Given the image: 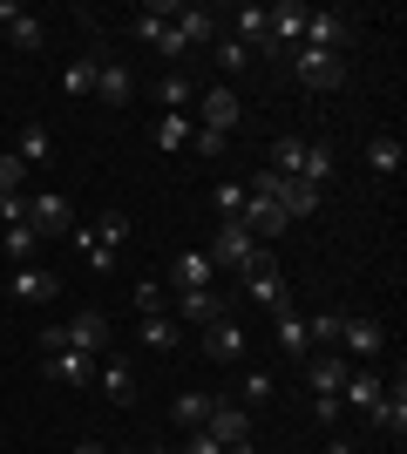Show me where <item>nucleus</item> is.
I'll use <instances>...</instances> for the list:
<instances>
[{
  "instance_id": "14",
  "label": "nucleus",
  "mask_w": 407,
  "mask_h": 454,
  "mask_svg": "<svg viewBox=\"0 0 407 454\" xmlns=\"http://www.w3.org/2000/svg\"><path fill=\"white\" fill-rule=\"evenodd\" d=\"M170 285H176V292H211V285H217V265L204 258V245L176 251V265H170Z\"/></svg>"
},
{
  "instance_id": "21",
  "label": "nucleus",
  "mask_w": 407,
  "mask_h": 454,
  "mask_svg": "<svg viewBox=\"0 0 407 454\" xmlns=\"http://www.w3.org/2000/svg\"><path fill=\"white\" fill-rule=\"evenodd\" d=\"M306 387L312 394H340V380H347V360H340V346H326V353H306Z\"/></svg>"
},
{
  "instance_id": "37",
  "label": "nucleus",
  "mask_w": 407,
  "mask_h": 454,
  "mask_svg": "<svg viewBox=\"0 0 407 454\" xmlns=\"http://www.w3.org/2000/svg\"><path fill=\"white\" fill-rule=\"evenodd\" d=\"M129 299H136V312H143V319H150V312H170V285H156V278H143V285H136V292H129Z\"/></svg>"
},
{
  "instance_id": "22",
  "label": "nucleus",
  "mask_w": 407,
  "mask_h": 454,
  "mask_svg": "<svg viewBox=\"0 0 407 454\" xmlns=\"http://www.w3.org/2000/svg\"><path fill=\"white\" fill-rule=\"evenodd\" d=\"M373 427H380V434H387V441H401L407 434V387H401V380H394V387H387V394H380V400H373Z\"/></svg>"
},
{
  "instance_id": "32",
  "label": "nucleus",
  "mask_w": 407,
  "mask_h": 454,
  "mask_svg": "<svg viewBox=\"0 0 407 454\" xmlns=\"http://www.w3.org/2000/svg\"><path fill=\"white\" fill-rule=\"evenodd\" d=\"M211 55H217V68H224V75H245V68H252V48H245L238 35H217Z\"/></svg>"
},
{
  "instance_id": "47",
  "label": "nucleus",
  "mask_w": 407,
  "mask_h": 454,
  "mask_svg": "<svg viewBox=\"0 0 407 454\" xmlns=\"http://www.w3.org/2000/svg\"><path fill=\"white\" fill-rule=\"evenodd\" d=\"M75 454H109V448H102V441H75Z\"/></svg>"
},
{
  "instance_id": "10",
  "label": "nucleus",
  "mask_w": 407,
  "mask_h": 454,
  "mask_svg": "<svg viewBox=\"0 0 407 454\" xmlns=\"http://www.w3.org/2000/svg\"><path fill=\"white\" fill-rule=\"evenodd\" d=\"M197 340H204V360H211V366H238L245 353H252V340H245V325H238V319H217V325H204Z\"/></svg>"
},
{
  "instance_id": "29",
  "label": "nucleus",
  "mask_w": 407,
  "mask_h": 454,
  "mask_svg": "<svg viewBox=\"0 0 407 454\" xmlns=\"http://www.w3.org/2000/svg\"><path fill=\"white\" fill-rule=\"evenodd\" d=\"M96 68H102V55H75L61 68V95H96Z\"/></svg>"
},
{
  "instance_id": "39",
  "label": "nucleus",
  "mask_w": 407,
  "mask_h": 454,
  "mask_svg": "<svg viewBox=\"0 0 407 454\" xmlns=\"http://www.w3.org/2000/svg\"><path fill=\"white\" fill-rule=\"evenodd\" d=\"M211 400L217 394H176V420H184V427H204V420H211Z\"/></svg>"
},
{
  "instance_id": "18",
  "label": "nucleus",
  "mask_w": 407,
  "mask_h": 454,
  "mask_svg": "<svg viewBox=\"0 0 407 454\" xmlns=\"http://www.w3.org/2000/svg\"><path fill=\"white\" fill-rule=\"evenodd\" d=\"M150 95L163 102V115H191V109H197V82L184 75V68H170V75H156V82H150Z\"/></svg>"
},
{
  "instance_id": "17",
  "label": "nucleus",
  "mask_w": 407,
  "mask_h": 454,
  "mask_svg": "<svg viewBox=\"0 0 407 454\" xmlns=\"http://www.w3.org/2000/svg\"><path fill=\"white\" fill-rule=\"evenodd\" d=\"M7 292H14L20 305H48V299L61 292V278H55L48 265H14V285H7Z\"/></svg>"
},
{
  "instance_id": "48",
  "label": "nucleus",
  "mask_w": 407,
  "mask_h": 454,
  "mask_svg": "<svg viewBox=\"0 0 407 454\" xmlns=\"http://www.w3.org/2000/svg\"><path fill=\"white\" fill-rule=\"evenodd\" d=\"M129 454H156V448H129Z\"/></svg>"
},
{
  "instance_id": "12",
  "label": "nucleus",
  "mask_w": 407,
  "mask_h": 454,
  "mask_svg": "<svg viewBox=\"0 0 407 454\" xmlns=\"http://www.w3.org/2000/svg\"><path fill=\"white\" fill-rule=\"evenodd\" d=\"M347 41H353V27L340 14H326V7H312L306 14V41L299 48H319V55H347Z\"/></svg>"
},
{
  "instance_id": "24",
  "label": "nucleus",
  "mask_w": 407,
  "mask_h": 454,
  "mask_svg": "<svg viewBox=\"0 0 407 454\" xmlns=\"http://www.w3.org/2000/svg\"><path fill=\"white\" fill-rule=\"evenodd\" d=\"M0 27H7V41H14V48H27V55L48 41V27H41L27 7H14V0H0Z\"/></svg>"
},
{
  "instance_id": "44",
  "label": "nucleus",
  "mask_w": 407,
  "mask_h": 454,
  "mask_svg": "<svg viewBox=\"0 0 407 454\" xmlns=\"http://www.w3.org/2000/svg\"><path fill=\"white\" fill-rule=\"evenodd\" d=\"M340 414H347L340 394H312V420H319V427H340Z\"/></svg>"
},
{
  "instance_id": "3",
  "label": "nucleus",
  "mask_w": 407,
  "mask_h": 454,
  "mask_svg": "<svg viewBox=\"0 0 407 454\" xmlns=\"http://www.w3.org/2000/svg\"><path fill=\"white\" fill-rule=\"evenodd\" d=\"M286 68L306 89H347V55H319V48H286Z\"/></svg>"
},
{
  "instance_id": "20",
  "label": "nucleus",
  "mask_w": 407,
  "mask_h": 454,
  "mask_svg": "<svg viewBox=\"0 0 407 454\" xmlns=\"http://www.w3.org/2000/svg\"><path fill=\"white\" fill-rule=\"evenodd\" d=\"M170 27H176V35H184V41H191V48H211V41L224 35L211 7H170Z\"/></svg>"
},
{
  "instance_id": "38",
  "label": "nucleus",
  "mask_w": 407,
  "mask_h": 454,
  "mask_svg": "<svg viewBox=\"0 0 407 454\" xmlns=\"http://www.w3.org/2000/svg\"><path fill=\"white\" fill-rule=\"evenodd\" d=\"M211 204H217V217H245L252 190H245V184H217V190H211Z\"/></svg>"
},
{
  "instance_id": "13",
  "label": "nucleus",
  "mask_w": 407,
  "mask_h": 454,
  "mask_svg": "<svg viewBox=\"0 0 407 454\" xmlns=\"http://www.w3.org/2000/svg\"><path fill=\"white\" fill-rule=\"evenodd\" d=\"M387 394V380L373 373V366H347V380H340V407H353V414H373V400Z\"/></svg>"
},
{
  "instance_id": "15",
  "label": "nucleus",
  "mask_w": 407,
  "mask_h": 454,
  "mask_svg": "<svg viewBox=\"0 0 407 454\" xmlns=\"http://www.w3.org/2000/svg\"><path fill=\"white\" fill-rule=\"evenodd\" d=\"M204 434H217L224 448H238V441H252V414H245L238 400H211V420H204Z\"/></svg>"
},
{
  "instance_id": "35",
  "label": "nucleus",
  "mask_w": 407,
  "mask_h": 454,
  "mask_svg": "<svg viewBox=\"0 0 407 454\" xmlns=\"http://www.w3.org/2000/svg\"><path fill=\"white\" fill-rule=\"evenodd\" d=\"M271 394H278V380H271L265 366H245V387H238V407H245V414H252L258 400H271Z\"/></svg>"
},
{
  "instance_id": "7",
  "label": "nucleus",
  "mask_w": 407,
  "mask_h": 454,
  "mask_svg": "<svg viewBox=\"0 0 407 454\" xmlns=\"http://www.w3.org/2000/svg\"><path fill=\"white\" fill-rule=\"evenodd\" d=\"M197 129H217V136H231L238 129V89L231 82H217V89H197V115H191Z\"/></svg>"
},
{
  "instance_id": "8",
  "label": "nucleus",
  "mask_w": 407,
  "mask_h": 454,
  "mask_svg": "<svg viewBox=\"0 0 407 454\" xmlns=\"http://www.w3.org/2000/svg\"><path fill=\"white\" fill-rule=\"evenodd\" d=\"M306 14H312L306 0H271V7H265V35H271V48H278V55L306 41Z\"/></svg>"
},
{
  "instance_id": "11",
  "label": "nucleus",
  "mask_w": 407,
  "mask_h": 454,
  "mask_svg": "<svg viewBox=\"0 0 407 454\" xmlns=\"http://www.w3.org/2000/svg\"><path fill=\"white\" fill-rule=\"evenodd\" d=\"M170 319L176 325H197V333H204V325H217V319H231V312H224V292H176V305H170Z\"/></svg>"
},
{
  "instance_id": "45",
  "label": "nucleus",
  "mask_w": 407,
  "mask_h": 454,
  "mask_svg": "<svg viewBox=\"0 0 407 454\" xmlns=\"http://www.w3.org/2000/svg\"><path fill=\"white\" fill-rule=\"evenodd\" d=\"M0 224H27V197H20V190H14V197H0Z\"/></svg>"
},
{
  "instance_id": "34",
  "label": "nucleus",
  "mask_w": 407,
  "mask_h": 454,
  "mask_svg": "<svg viewBox=\"0 0 407 454\" xmlns=\"http://www.w3.org/2000/svg\"><path fill=\"white\" fill-rule=\"evenodd\" d=\"M136 333H143V346H156V353H170V346H176V333H184V325H176L170 312H150V319L136 325Z\"/></svg>"
},
{
  "instance_id": "23",
  "label": "nucleus",
  "mask_w": 407,
  "mask_h": 454,
  "mask_svg": "<svg viewBox=\"0 0 407 454\" xmlns=\"http://www.w3.org/2000/svg\"><path fill=\"white\" fill-rule=\"evenodd\" d=\"M14 156H20V170H27V176L48 170V156H55V136H48V122H27V129L14 136Z\"/></svg>"
},
{
  "instance_id": "19",
  "label": "nucleus",
  "mask_w": 407,
  "mask_h": 454,
  "mask_svg": "<svg viewBox=\"0 0 407 454\" xmlns=\"http://www.w3.org/2000/svg\"><path fill=\"white\" fill-rule=\"evenodd\" d=\"M271 325H278V346H286V360H306L312 353V340H306V312L299 305H271Z\"/></svg>"
},
{
  "instance_id": "5",
  "label": "nucleus",
  "mask_w": 407,
  "mask_h": 454,
  "mask_svg": "<svg viewBox=\"0 0 407 454\" xmlns=\"http://www.w3.org/2000/svg\"><path fill=\"white\" fill-rule=\"evenodd\" d=\"M340 353H353V360H380V353H387V325L373 319V312L340 319Z\"/></svg>"
},
{
  "instance_id": "16",
  "label": "nucleus",
  "mask_w": 407,
  "mask_h": 454,
  "mask_svg": "<svg viewBox=\"0 0 407 454\" xmlns=\"http://www.w3.org/2000/svg\"><path fill=\"white\" fill-rule=\"evenodd\" d=\"M96 102H109V109H129V102H136V68H122V61H102V68H96Z\"/></svg>"
},
{
  "instance_id": "28",
  "label": "nucleus",
  "mask_w": 407,
  "mask_h": 454,
  "mask_svg": "<svg viewBox=\"0 0 407 454\" xmlns=\"http://www.w3.org/2000/svg\"><path fill=\"white\" fill-rule=\"evenodd\" d=\"M299 184H333V143L326 136H306V163H299Z\"/></svg>"
},
{
  "instance_id": "33",
  "label": "nucleus",
  "mask_w": 407,
  "mask_h": 454,
  "mask_svg": "<svg viewBox=\"0 0 407 454\" xmlns=\"http://www.w3.org/2000/svg\"><path fill=\"white\" fill-rule=\"evenodd\" d=\"M0 245H7V258H14V265H35L41 231H35V224H7V238H0Z\"/></svg>"
},
{
  "instance_id": "43",
  "label": "nucleus",
  "mask_w": 407,
  "mask_h": 454,
  "mask_svg": "<svg viewBox=\"0 0 407 454\" xmlns=\"http://www.w3.org/2000/svg\"><path fill=\"white\" fill-rule=\"evenodd\" d=\"M176 454H224V441L204 434V427H184V448H176Z\"/></svg>"
},
{
  "instance_id": "25",
  "label": "nucleus",
  "mask_w": 407,
  "mask_h": 454,
  "mask_svg": "<svg viewBox=\"0 0 407 454\" xmlns=\"http://www.w3.org/2000/svg\"><path fill=\"white\" fill-rule=\"evenodd\" d=\"M96 387H102L109 400H116V407H129V400H136V373H129V360L102 353V360H96Z\"/></svg>"
},
{
  "instance_id": "40",
  "label": "nucleus",
  "mask_w": 407,
  "mask_h": 454,
  "mask_svg": "<svg viewBox=\"0 0 407 454\" xmlns=\"http://www.w3.org/2000/svg\"><path fill=\"white\" fill-rule=\"evenodd\" d=\"M191 150L204 156V163H217V156L231 150V136H217V129H191Z\"/></svg>"
},
{
  "instance_id": "30",
  "label": "nucleus",
  "mask_w": 407,
  "mask_h": 454,
  "mask_svg": "<svg viewBox=\"0 0 407 454\" xmlns=\"http://www.w3.org/2000/svg\"><path fill=\"white\" fill-rule=\"evenodd\" d=\"M191 129H197L191 115H163V122H156V150H163V156L191 150Z\"/></svg>"
},
{
  "instance_id": "41",
  "label": "nucleus",
  "mask_w": 407,
  "mask_h": 454,
  "mask_svg": "<svg viewBox=\"0 0 407 454\" xmlns=\"http://www.w3.org/2000/svg\"><path fill=\"white\" fill-rule=\"evenodd\" d=\"M96 238H102V245H116V251H122V238H129V217H122V210H102Z\"/></svg>"
},
{
  "instance_id": "36",
  "label": "nucleus",
  "mask_w": 407,
  "mask_h": 454,
  "mask_svg": "<svg viewBox=\"0 0 407 454\" xmlns=\"http://www.w3.org/2000/svg\"><path fill=\"white\" fill-rule=\"evenodd\" d=\"M306 340H312V353H326V346H340V312H326V305H319V312L306 319Z\"/></svg>"
},
{
  "instance_id": "1",
  "label": "nucleus",
  "mask_w": 407,
  "mask_h": 454,
  "mask_svg": "<svg viewBox=\"0 0 407 454\" xmlns=\"http://www.w3.org/2000/svg\"><path fill=\"white\" fill-rule=\"evenodd\" d=\"M41 373L55 380V387H68V394L96 387V360H89V353H75V346L61 340V325H48V333H41Z\"/></svg>"
},
{
  "instance_id": "42",
  "label": "nucleus",
  "mask_w": 407,
  "mask_h": 454,
  "mask_svg": "<svg viewBox=\"0 0 407 454\" xmlns=\"http://www.w3.org/2000/svg\"><path fill=\"white\" fill-rule=\"evenodd\" d=\"M20 184H27V170H20V156H14V150H0V197H14Z\"/></svg>"
},
{
  "instance_id": "26",
  "label": "nucleus",
  "mask_w": 407,
  "mask_h": 454,
  "mask_svg": "<svg viewBox=\"0 0 407 454\" xmlns=\"http://www.w3.org/2000/svg\"><path fill=\"white\" fill-rule=\"evenodd\" d=\"M68 245L82 251V265L96 271V278H109V271H116V245H102L96 224H75V231H68Z\"/></svg>"
},
{
  "instance_id": "46",
  "label": "nucleus",
  "mask_w": 407,
  "mask_h": 454,
  "mask_svg": "<svg viewBox=\"0 0 407 454\" xmlns=\"http://www.w3.org/2000/svg\"><path fill=\"white\" fill-rule=\"evenodd\" d=\"M319 454H360V448H353V441H326Z\"/></svg>"
},
{
  "instance_id": "2",
  "label": "nucleus",
  "mask_w": 407,
  "mask_h": 454,
  "mask_svg": "<svg viewBox=\"0 0 407 454\" xmlns=\"http://www.w3.org/2000/svg\"><path fill=\"white\" fill-rule=\"evenodd\" d=\"M238 292H245L252 305H265V312H271V305H286V271H278V258H271L265 245H258L252 265L238 271Z\"/></svg>"
},
{
  "instance_id": "4",
  "label": "nucleus",
  "mask_w": 407,
  "mask_h": 454,
  "mask_svg": "<svg viewBox=\"0 0 407 454\" xmlns=\"http://www.w3.org/2000/svg\"><path fill=\"white\" fill-rule=\"evenodd\" d=\"M204 258H211L217 271H245V265L258 258V238L238 224V217H224V224H217V238L204 245Z\"/></svg>"
},
{
  "instance_id": "6",
  "label": "nucleus",
  "mask_w": 407,
  "mask_h": 454,
  "mask_svg": "<svg viewBox=\"0 0 407 454\" xmlns=\"http://www.w3.org/2000/svg\"><path fill=\"white\" fill-rule=\"evenodd\" d=\"M61 340L75 346V353H89V360H102V353L116 346V333H109V319H102L96 305H89V312H68V325H61Z\"/></svg>"
},
{
  "instance_id": "9",
  "label": "nucleus",
  "mask_w": 407,
  "mask_h": 454,
  "mask_svg": "<svg viewBox=\"0 0 407 454\" xmlns=\"http://www.w3.org/2000/svg\"><path fill=\"white\" fill-rule=\"evenodd\" d=\"M27 224H35L41 238H68V231H75V210H68L61 190H35V197H27Z\"/></svg>"
},
{
  "instance_id": "27",
  "label": "nucleus",
  "mask_w": 407,
  "mask_h": 454,
  "mask_svg": "<svg viewBox=\"0 0 407 454\" xmlns=\"http://www.w3.org/2000/svg\"><path fill=\"white\" fill-rule=\"evenodd\" d=\"M401 163H407V150H401V136H367V170L373 176H401Z\"/></svg>"
},
{
  "instance_id": "31",
  "label": "nucleus",
  "mask_w": 407,
  "mask_h": 454,
  "mask_svg": "<svg viewBox=\"0 0 407 454\" xmlns=\"http://www.w3.org/2000/svg\"><path fill=\"white\" fill-rule=\"evenodd\" d=\"M299 163H306V136H278L271 143V176H299Z\"/></svg>"
}]
</instances>
